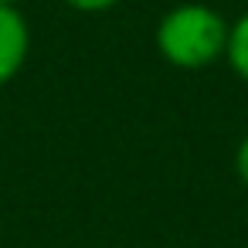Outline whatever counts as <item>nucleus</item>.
Here are the masks:
<instances>
[{
  "label": "nucleus",
  "mask_w": 248,
  "mask_h": 248,
  "mask_svg": "<svg viewBox=\"0 0 248 248\" xmlns=\"http://www.w3.org/2000/svg\"><path fill=\"white\" fill-rule=\"evenodd\" d=\"M228 24L231 21H224L211 4H177L156 21L153 41L167 65L180 72H204L224 62Z\"/></svg>",
  "instance_id": "nucleus-1"
},
{
  "label": "nucleus",
  "mask_w": 248,
  "mask_h": 248,
  "mask_svg": "<svg viewBox=\"0 0 248 248\" xmlns=\"http://www.w3.org/2000/svg\"><path fill=\"white\" fill-rule=\"evenodd\" d=\"M31 55V24L17 7L0 4V85L21 75Z\"/></svg>",
  "instance_id": "nucleus-2"
},
{
  "label": "nucleus",
  "mask_w": 248,
  "mask_h": 248,
  "mask_svg": "<svg viewBox=\"0 0 248 248\" xmlns=\"http://www.w3.org/2000/svg\"><path fill=\"white\" fill-rule=\"evenodd\" d=\"M224 62H228V68H231L241 82H248V11H245L238 21L228 24Z\"/></svg>",
  "instance_id": "nucleus-3"
},
{
  "label": "nucleus",
  "mask_w": 248,
  "mask_h": 248,
  "mask_svg": "<svg viewBox=\"0 0 248 248\" xmlns=\"http://www.w3.org/2000/svg\"><path fill=\"white\" fill-rule=\"evenodd\" d=\"M65 4L72 11H78V14H106L116 4H123V0H65Z\"/></svg>",
  "instance_id": "nucleus-4"
},
{
  "label": "nucleus",
  "mask_w": 248,
  "mask_h": 248,
  "mask_svg": "<svg viewBox=\"0 0 248 248\" xmlns=\"http://www.w3.org/2000/svg\"><path fill=\"white\" fill-rule=\"evenodd\" d=\"M234 173H238V180L248 187V133L238 140V150H234Z\"/></svg>",
  "instance_id": "nucleus-5"
},
{
  "label": "nucleus",
  "mask_w": 248,
  "mask_h": 248,
  "mask_svg": "<svg viewBox=\"0 0 248 248\" xmlns=\"http://www.w3.org/2000/svg\"><path fill=\"white\" fill-rule=\"evenodd\" d=\"M0 4H4V7H17V0H0Z\"/></svg>",
  "instance_id": "nucleus-6"
}]
</instances>
